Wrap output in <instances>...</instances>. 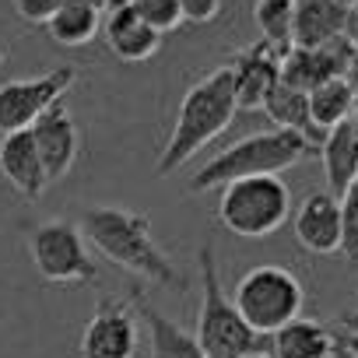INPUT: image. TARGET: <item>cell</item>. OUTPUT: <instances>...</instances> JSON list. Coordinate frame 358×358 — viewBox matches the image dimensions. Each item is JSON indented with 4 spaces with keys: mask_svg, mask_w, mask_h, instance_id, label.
<instances>
[{
    "mask_svg": "<svg viewBox=\"0 0 358 358\" xmlns=\"http://www.w3.org/2000/svg\"><path fill=\"white\" fill-rule=\"evenodd\" d=\"M355 106H358V88L348 78H330L309 92V120L320 134L351 120Z\"/></svg>",
    "mask_w": 358,
    "mask_h": 358,
    "instance_id": "obj_20",
    "label": "cell"
},
{
    "mask_svg": "<svg viewBox=\"0 0 358 358\" xmlns=\"http://www.w3.org/2000/svg\"><path fill=\"white\" fill-rule=\"evenodd\" d=\"M85 4H95V8H102V0H85Z\"/></svg>",
    "mask_w": 358,
    "mask_h": 358,
    "instance_id": "obj_34",
    "label": "cell"
},
{
    "mask_svg": "<svg viewBox=\"0 0 358 358\" xmlns=\"http://www.w3.org/2000/svg\"><path fill=\"white\" fill-rule=\"evenodd\" d=\"M130 8H134L137 18L148 22L158 36H165V32H172V29L183 25V15H179V0H134Z\"/></svg>",
    "mask_w": 358,
    "mask_h": 358,
    "instance_id": "obj_24",
    "label": "cell"
},
{
    "mask_svg": "<svg viewBox=\"0 0 358 358\" xmlns=\"http://www.w3.org/2000/svg\"><path fill=\"white\" fill-rule=\"evenodd\" d=\"M4 60H8V46H4V43H0V64H4Z\"/></svg>",
    "mask_w": 358,
    "mask_h": 358,
    "instance_id": "obj_33",
    "label": "cell"
},
{
    "mask_svg": "<svg viewBox=\"0 0 358 358\" xmlns=\"http://www.w3.org/2000/svg\"><path fill=\"white\" fill-rule=\"evenodd\" d=\"M264 113L278 123V130H292V134H299V137H306L309 144H316L320 148V141H323V134L313 127V120H309V95L306 92H299V88H288V85H274V92L267 95V102H264Z\"/></svg>",
    "mask_w": 358,
    "mask_h": 358,
    "instance_id": "obj_22",
    "label": "cell"
},
{
    "mask_svg": "<svg viewBox=\"0 0 358 358\" xmlns=\"http://www.w3.org/2000/svg\"><path fill=\"white\" fill-rule=\"evenodd\" d=\"M320 155L316 144H309L306 137L292 134V130H264V134H250L236 144H229L222 155H215L208 165H201L190 179L194 194H208V190H222L236 179H250V176H278L292 165H299L302 158Z\"/></svg>",
    "mask_w": 358,
    "mask_h": 358,
    "instance_id": "obj_3",
    "label": "cell"
},
{
    "mask_svg": "<svg viewBox=\"0 0 358 358\" xmlns=\"http://www.w3.org/2000/svg\"><path fill=\"white\" fill-rule=\"evenodd\" d=\"M130 306H137V316L144 320L148 330V344H151V358H204V351L197 348L194 334H187L179 323H172L165 313H158L144 292L134 285L130 288Z\"/></svg>",
    "mask_w": 358,
    "mask_h": 358,
    "instance_id": "obj_17",
    "label": "cell"
},
{
    "mask_svg": "<svg viewBox=\"0 0 358 358\" xmlns=\"http://www.w3.org/2000/svg\"><path fill=\"white\" fill-rule=\"evenodd\" d=\"M334 358H351V355H348V351H344V348L337 344V351H334Z\"/></svg>",
    "mask_w": 358,
    "mask_h": 358,
    "instance_id": "obj_32",
    "label": "cell"
},
{
    "mask_svg": "<svg viewBox=\"0 0 358 358\" xmlns=\"http://www.w3.org/2000/svg\"><path fill=\"white\" fill-rule=\"evenodd\" d=\"M197 267H201V313H197L194 341L204 351V358H243V355L271 351V337L253 334L246 320L236 313L232 299L225 295L211 246H201Z\"/></svg>",
    "mask_w": 358,
    "mask_h": 358,
    "instance_id": "obj_4",
    "label": "cell"
},
{
    "mask_svg": "<svg viewBox=\"0 0 358 358\" xmlns=\"http://www.w3.org/2000/svg\"><path fill=\"white\" fill-rule=\"evenodd\" d=\"M78 229L106 260H113L127 274H134L141 281H151V285L176 288V292L190 288V278L165 257V250H158L148 215L99 204V208H85L81 211V225Z\"/></svg>",
    "mask_w": 358,
    "mask_h": 358,
    "instance_id": "obj_1",
    "label": "cell"
},
{
    "mask_svg": "<svg viewBox=\"0 0 358 358\" xmlns=\"http://www.w3.org/2000/svg\"><path fill=\"white\" fill-rule=\"evenodd\" d=\"M29 250H32V264H36L39 278L50 285H74V281L88 285L99 278V267H95L92 253L85 250L81 229L67 218L36 225L29 236Z\"/></svg>",
    "mask_w": 358,
    "mask_h": 358,
    "instance_id": "obj_7",
    "label": "cell"
},
{
    "mask_svg": "<svg viewBox=\"0 0 358 358\" xmlns=\"http://www.w3.org/2000/svg\"><path fill=\"white\" fill-rule=\"evenodd\" d=\"M348 4L341 0H295V22H292V46L316 50L344 36Z\"/></svg>",
    "mask_w": 358,
    "mask_h": 358,
    "instance_id": "obj_15",
    "label": "cell"
},
{
    "mask_svg": "<svg viewBox=\"0 0 358 358\" xmlns=\"http://www.w3.org/2000/svg\"><path fill=\"white\" fill-rule=\"evenodd\" d=\"M232 74V92H236V109H264L267 95L274 92V85L281 81V53L274 46H267L264 39L239 50L232 57V64H225Z\"/></svg>",
    "mask_w": 358,
    "mask_h": 358,
    "instance_id": "obj_11",
    "label": "cell"
},
{
    "mask_svg": "<svg viewBox=\"0 0 358 358\" xmlns=\"http://www.w3.org/2000/svg\"><path fill=\"white\" fill-rule=\"evenodd\" d=\"M295 239L302 250L316 253V257H330L341 250V197L334 194H309L295 218H292Z\"/></svg>",
    "mask_w": 358,
    "mask_h": 358,
    "instance_id": "obj_13",
    "label": "cell"
},
{
    "mask_svg": "<svg viewBox=\"0 0 358 358\" xmlns=\"http://www.w3.org/2000/svg\"><path fill=\"white\" fill-rule=\"evenodd\" d=\"M243 358H271V351H257V355H243Z\"/></svg>",
    "mask_w": 358,
    "mask_h": 358,
    "instance_id": "obj_31",
    "label": "cell"
},
{
    "mask_svg": "<svg viewBox=\"0 0 358 358\" xmlns=\"http://www.w3.org/2000/svg\"><path fill=\"white\" fill-rule=\"evenodd\" d=\"M341 4H348V8H355V4H358V0H341Z\"/></svg>",
    "mask_w": 358,
    "mask_h": 358,
    "instance_id": "obj_35",
    "label": "cell"
},
{
    "mask_svg": "<svg viewBox=\"0 0 358 358\" xmlns=\"http://www.w3.org/2000/svg\"><path fill=\"white\" fill-rule=\"evenodd\" d=\"M179 15H183V22L208 25L222 15V0H179Z\"/></svg>",
    "mask_w": 358,
    "mask_h": 358,
    "instance_id": "obj_26",
    "label": "cell"
},
{
    "mask_svg": "<svg viewBox=\"0 0 358 358\" xmlns=\"http://www.w3.org/2000/svg\"><path fill=\"white\" fill-rule=\"evenodd\" d=\"M337 344L351 355V358H358V330H348V334H337Z\"/></svg>",
    "mask_w": 358,
    "mask_h": 358,
    "instance_id": "obj_28",
    "label": "cell"
},
{
    "mask_svg": "<svg viewBox=\"0 0 358 358\" xmlns=\"http://www.w3.org/2000/svg\"><path fill=\"white\" fill-rule=\"evenodd\" d=\"M355 187H358V179H355Z\"/></svg>",
    "mask_w": 358,
    "mask_h": 358,
    "instance_id": "obj_36",
    "label": "cell"
},
{
    "mask_svg": "<svg viewBox=\"0 0 358 358\" xmlns=\"http://www.w3.org/2000/svg\"><path fill=\"white\" fill-rule=\"evenodd\" d=\"M0 176H4L25 201H39L46 194L50 179H46L39 148L32 141V130L4 134V141H0Z\"/></svg>",
    "mask_w": 358,
    "mask_h": 358,
    "instance_id": "obj_14",
    "label": "cell"
},
{
    "mask_svg": "<svg viewBox=\"0 0 358 358\" xmlns=\"http://www.w3.org/2000/svg\"><path fill=\"white\" fill-rule=\"evenodd\" d=\"M288 211L292 194L278 176H250L222 187L218 222L243 239H264L278 232L288 222Z\"/></svg>",
    "mask_w": 358,
    "mask_h": 358,
    "instance_id": "obj_6",
    "label": "cell"
},
{
    "mask_svg": "<svg viewBox=\"0 0 358 358\" xmlns=\"http://www.w3.org/2000/svg\"><path fill=\"white\" fill-rule=\"evenodd\" d=\"M253 22L264 36L267 46L278 53L292 50V22H295V0H257L253 4Z\"/></svg>",
    "mask_w": 358,
    "mask_h": 358,
    "instance_id": "obj_23",
    "label": "cell"
},
{
    "mask_svg": "<svg viewBox=\"0 0 358 358\" xmlns=\"http://www.w3.org/2000/svg\"><path fill=\"white\" fill-rule=\"evenodd\" d=\"M351 60H355V50L348 46L344 36L327 46H316V50L292 46L288 53H281V85L309 95L316 85H323L330 78H348Z\"/></svg>",
    "mask_w": 358,
    "mask_h": 358,
    "instance_id": "obj_10",
    "label": "cell"
},
{
    "mask_svg": "<svg viewBox=\"0 0 358 358\" xmlns=\"http://www.w3.org/2000/svg\"><path fill=\"white\" fill-rule=\"evenodd\" d=\"M60 4L64 0H15V11H18V18H25L32 25H46Z\"/></svg>",
    "mask_w": 358,
    "mask_h": 358,
    "instance_id": "obj_27",
    "label": "cell"
},
{
    "mask_svg": "<svg viewBox=\"0 0 358 358\" xmlns=\"http://www.w3.org/2000/svg\"><path fill=\"white\" fill-rule=\"evenodd\" d=\"M53 43L74 50V46H88L99 32H102V8L85 4V0H64L57 8V15L46 22Z\"/></svg>",
    "mask_w": 358,
    "mask_h": 358,
    "instance_id": "obj_21",
    "label": "cell"
},
{
    "mask_svg": "<svg viewBox=\"0 0 358 358\" xmlns=\"http://www.w3.org/2000/svg\"><path fill=\"white\" fill-rule=\"evenodd\" d=\"M344 327H348V330H358V309L344 316Z\"/></svg>",
    "mask_w": 358,
    "mask_h": 358,
    "instance_id": "obj_30",
    "label": "cell"
},
{
    "mask_svg": "<svg viewBox=\"0 0 358 358\" xmlns=\"http://www.w3.org/2000/svg\"><path fill=\"white\" fill-rule=\"evenodd\" d=\"M102 32H106V46L123 60V64H144L158 53L162 46V36L137 18L134 8H116L109 11V18L102 22Z\"/></svg>",
    "mask_w": 358,
    "mask_h": 358,
    "instance_id": "obj_16",
    "label": "cell"
},
{
    "mask_svg": "<svg viewBox=\"0 0 358 358\" xmlns=\"http://www.w3.org/2000/svg\"><path fill=\"white\" fill-rule=\"evenodd\" d=\"M334 351L337 334L309 316H295L271 334V358H334Z\"/></svg>",
    "mask_w": 358,
    "mask_h": 358,
    "instance_id": "obj_19",
    "label": "cell"
},
{
    "mask_svg": "<svg viewBox=\"0 0 358 358\" xmlns=\"http://www.w3.org/2000/svg\"><path fill=\"white\" fill-rule=\"evenodd\" d=\"M134 0H102V11H116V8H130Z\"/></svg>",
    "mask_w": 358,
    "mask_h": 358,
    "instance_id": "obj_29",
    "label": "cell"
},
{
    "mask_svg": "<svg viewBox=\"0 0 358 358\" xmlns=\"http://www.w3.org/2000/svg\"><path fill=\"white\" fill-rule=\"evenodd\" d=\"M348 264H358V187L341 197V250Z\"/></svg>",
    "mask_w": 358,
    "mask_h": 358,
    "instance_id": "obj_25",
    "label": "cell"
},
{
    "mask_svg": "<svg viewBox=\"0 0 358 358\" xmlns=\"http://www.w3.org/2000/svg\"><path fill=\"white\" fill-rule=\"evenodd\" d=\"M141 344L137 316L120 299H99L92 320L81 330L78 358H134Z\"/></svg>",
    "mask_w": 358,
    "mask_h": 358,
    "instance_id": "obj_9",
    "label": "cell"
},
{
    "mask_svg": "<svg viewBox=\"0 0 358 358\" xmlns=\"http://www.w3.org/2000/svg\"><path fill=\"white\" fill-rule=\"evenodd\" d=\"M32 141L39 148V158H43L50 183H57V179H64L74 169L78 151H81V130H78V123H74V116L64 102H57L53 109H46L32 123Z\"/></svg>",
    "mask_w": 358,
    "mask_h": 358,
    "instance_id": "obj_12",
    "label": "cell"
},
{
    "mask_svg": "<svg viewBox=\"0 0 358 358\" xmlns=\"http://www.w3.org/2000/svg\"><path fill=\"white\" fill-rule=\"evenodd\" d=\"M320 155H323V172H327V194L344 197L355 179H358V127L355 120H344L341 127L327 130L320 141Z\"/></svg>",
    "mask_w": 358,
    "mask_h": 358,
    "instance_id": "obj_18",
    "label": "cell"
},
{
    "mask_svg": "<svg viewBox=\"0 0 358 358\" xmlns=\"http://www.w3.org/2000/svg\"><path fill=\"white\" fill-rule=\"evenodd\" d=\"M236 116V92H232V74L229 67H215L201 81L190 85V92L179 102L169 144L158 158V176H172L179 165H187L201 148H208L218 134L229 130Z\"/></svg>",
    "mask_w": 358,
    "mask_h": 358,
    "instance_id": "obj_2",
    "label": "cell"
},
{
    "mask_svg": "<svg viewBox=\"0 0 358 358\" xmlns=\"http://www.w3.org/2000/svg\"><path fill=\"white\" fill-rule=\"evenodd\" d=\"M232 306L253 334L271 337L274 330H281L285 323L302 316L306 288L288 267L260 264L239 278V285L232 292Z\"/></svg>",
    "mask_w": 358,
    "mask_h": 358,
    "instance_id": "obj_5",
    "label": "cell"
},
{
    "mask_svg": "<svg viewBox=\"0 0 358 358\" xmlns=\"http://www.w3.org/2000/svg\"><path fill=\"white\" fill-rule=\"evenodd\" d=\"M78 71L74 67H53L39 78H15L0 85V130L15 134V130H32V123L64 102V95L74 88Z\"/></svg>",
    "mask_w": 358,
    "mask_h": 358,
    "instance_id": "obj_8",
    "label": "cell"
}]
</instances>
